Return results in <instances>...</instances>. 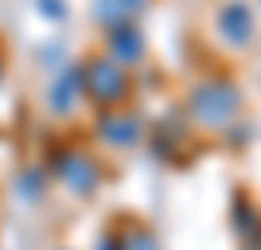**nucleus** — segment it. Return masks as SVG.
I'll return each instance as SVG.
<instances>
[{
	"label": "nucleus",
	"instance_id": "4",
	"mask_svg": "<svg viewBox=\"0 0 261 250\" xmlns=\"http://www.w3.org/2000/svg\"><path fill=\"white\" fill-rule=\"evenodd\" d=\"M218 32H222L226 43L246 47L253 39V16H250V8H246L242 0H230L226 8L218 12Z\"/></svg>",
	"mask_w": 261,
	"mask_h": 250
},
{
	"label": "nucleus",
	"instance_id": "6",
	"mask_svg": "<svg viewBox=\"0 0 261 250\" xmlns=\"http://www.w3.org/2000/svg\"><path fill=\"white\" fill-rule=\"evenodd\" d=\"M141 51H144V39H141V32H137L133 24L109 28V59H117V63L125 66V63H137Z\"/></svg>",
	"mask_w": 261,
	"mask_h": 250
},
{
	"label": "nucleus",
	"instance_id": "10",
	"mask_svg": "<svg viewBox=\"0 0 261 250\" xmlns=\"http://www.w3.org/2000/svg\"><path fill=\"white\" fill-rule=\"evenodd\" d=\"M129 250H152V239H148V235H133V239H129Z\"/></svg>",
	"mask_w": 261,
	"mask_h": 250
},
{
	"label": "nucleus",
	"instance_id": "7",
	"mask_svg": "<svg viewBox=\"0 0 261 250\" xmlns=\"http://www.w3.org/2000/svg\"><path fill=\"white\" fill-rule=\"evenodd\" d=\"M78 90H82V66H70V71H63L55 78L51 94H47V106L55 113H70V106L78 102Z\"/></svg>",
	"mask_w": 261,
	"mask_h": 250
},
{
	"label": "nucleus",
	"instance_id": "11",
	"mask_svg": "<svg viewBox=\"0 0 261 250\" xmlns=\"http://www.w3.org/2000/svg\"><path fill=\"white\" fill-rule=\"evenodd\" d=\"M98 250H125V246H121V242L117 239H106V242H101V246Z\"/></svg>",
	"mask_w": 261,
	"mask_h": 250
},
{
	"label": "nucleus",
	"instance_id": "8",
	"mask_svg": "<svg viewBox=\"0 0 261 250\" xmlns=\"http://www.w3.org/2000/svg\"><path fill=\"white\" fill-rule=\"evenodd\" d=\"M144 0H101L98 4V20L109 24V28H117V24H129V16L141 12Z\"/></svg>",
	"mask_w": 261,
	"mask_h": 250
},
{
	"label": "nucleus",
	"instance_id": "5",
	"mask_svg": "<svg viewBox=\"0 0 261 250\" xmlns=\"http://www.w3.org/2000/svg\"><path fill=\"white\" fill-rule=\"evenodd\" d=\"M98 137L113 149H125L141 137V121L129 118V113H101L98 118Z\"/></svg>",
	"mask_w": 261,
	"mask_h": 250
},
{
	"label": "nucleus",
	"instance_id": "3",
	"mask_svg": "<svg viewBox=\"0 0 261 250\" xmlns=\"http://www.w3.org/2000/svg\"><path fill=\"white\" fill-rule=\"evenodd\" d=\"M51 168L70 192H78V196H90V192L98 188V180H101L98 161H94L90 152H82V149H59L51 156Z\"/></svg>",
	"mask_w": 261,
	"mask_h": 250
},
{
	"label": "nucleus",
	"instance_id": "1",
	"mask_svg": "<svg viewBox=\"0 0 261 250\" xmlns=\"http://www.w3.org/2000/svg\"><path fill=\"white\" fill-rule=\"evenodd\" d=\"M238 86L226 82V78H207V82H199L191 90V98H187V109H191V118L195 125H207V129H222L234 121L238 113Z\"/></svg>",
	"mask_w": 261,
	"mask_h": 250
},
{
	"label": "nucleus",
	"instance_id": "2",
	"mask_svg": "<svg viewBox=\"0 0 261 250\" xmlns=\"http://www.w3.org/2000/svg\"><path fill=\"white\" fill-rule=\"evenodd\" d=\"M82 94L94 98L98 106H121L125 94H129V75H125V66L117 59H86L82 63Z\"/></svg>",
	"mask_w": 261,
	"mask_h": 250
},
{
	"label": "nucleus",
	"instance_id": "9",
	"mask_svg": "<svg viewBox=\"0 0 261 250\" xmlns=\"http://www.w3.org/2000/svg\"><path fill=\"white\" fill-rule=\"evenodd\" d=\"M39 12L51 16V20H59V16H63V4H59V0H39Z\"/></svg>",
	"mask_w": 261,
	"mask_h": 250
}]
</instances>
